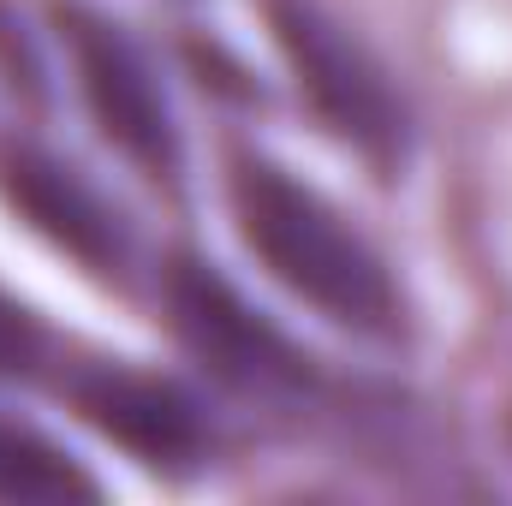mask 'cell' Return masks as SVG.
Here are the masks:
<instances>
[{"label": "cell", "instance_id": "6da1fadb", "mask_svg": "<svg viewBox=\"0 0 512 506\" xmlns=\"http://www.w3.org/2000/svg\"><path fill=\"white\" fill-rule=\"evenodd\" d=\"M227 191H233L245 245L262 256V268L292 298H304L310 310L358 334L399 328L405 304H399V286L387 274L382 251L322 191H310L268 155H233Z\"/></svg>", "mask_w": 512, "mask_h": 506}, {"label": "cell", "instance_id": "7a4b0ae2", "mask_svg": "<svg viewBox=\"0 0 512 506\" xmlns=\"http://www.w3.org/2000/svg\"><path fill=\"white\" fill-rule=\"evenodd\" d=\"M268 30L328 131L346 137L376 167H393L405 155L411 120L376 54L358 36H346V24H334L316 0H268Z\"/></svg>", "mask_w": 512, "mask_h": 506}, {"label": "cell", "instance_id": "3957f363", "mask_svg": "<svg viewBox=\"0 0 512 506\" xmlns=\"http://www.w3.org/2000/svg\"><path fill=\"white\" fill-rule=\"evenodd\" d=\"M54 24L72 48V66H78V90L96 114L102 137L137 161L149 179H179V126H173V108H167V90L149 66V54L131 42L114 18H102L96 6H78V0H60L54 6Z\"/></svg>", "mask_w": 512, "mask_h": 506}, {"label": "cell", "instance_id": "277c9868", "mask_svg": "<svg viewBox=\"0 0 512 506\" xmlns=\"http://www.w3.org/2000/svg\"><path fill=\"white\" fill-rule=\"evenodd\" d=\"M167 316L173 334L191 346V358L209 364V376H221L227 387L304 393L316 381L310 352H298L262 310H251V298L227 274H215L197 256H179L167 268Z\"/></svg>", "mask_w": 512, "mask_h": 506}, {"label": "cell", "instance_id": "5b68a950", "mask_svg": "<svg viewBox=\"0 0 512 506\" xmlns=\"http://www.w3.org/2000/svg\"><path fill=\"white\" fill-rule=\"evenodd\" d=\"M66 393L84 411V423H96L108 441H120L143 465H191L209 447V423H203L197 399L161 376L90 364L66 381Z\"/></svg>", "mask_w": 512, "mask_h": 506}, {"label": "cell", "instance_id": "8992f818", "mask_svg": "<svg viewBox=\"0 0 512 506\" xmlns=\"http://www.w3.org/2000/svg\"><path fill=\"white\" fill-rule=\"evenodd\" d=\"M0 197L54 245V251L78 256L96 274L126 268V227L120 215L54 155L42 149H6L0 155Z\"/></svg>", "mask_w": 512, "mask_h": 506}, {"label": "cell", "instance_id": "52a82bcc", "mask_svg": "<svg viewBox=\"0 0 512 506\" xmlns=\"http://www.w3.org/2000/svg\"><path fill=\"white\" fill-rule=\"evenodd\" d=\"M102 483L42 429L0 417V501H96Z\"/></svg>", "mask_w": 512, "mask_h": 506}, {"label": "cell", "instance_id": "ba28073f", "mask_svg": "<svg viewBox=\"0 0 512 506\" xmlns=\"http://www.w3.org/2000/svg\"><path fill=\"white\" fill-rule=\"evenodd\" d=\"M36 358V328L24 322V310L0 304V370H24Z\"/></svg>", "mask_w": 512, "mask_h": 506}]
</instances>
